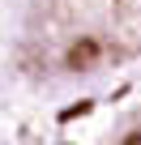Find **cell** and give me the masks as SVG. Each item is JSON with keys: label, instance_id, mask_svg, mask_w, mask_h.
I'll return each instance as SVG.
<instances>
[{"label": "cell", "instance_id": "cell-2", "mask_svg": "<svg viewBox=\"0 0 141 145\" xmlns=\"http://www.w3.org/2000/svg\"><path fill=\"white\" fill-rule=\"evenodd\" d=\"M120 145H141V111L124 124V132H120Z\"/></svg>", "mask_w": 141, "mask_h": 145}, {"label": "cell", "instance_id": "cell-1", "mask_svg": "<svg viewBox=\"0 0 141 145\" xmlns=\"http://www.w3.org/2000/svg\"><path fill=\"white\" fill-rule=\"evenodd\" d=\"M26 60L43 77H81L141 60V0H30Z\"/></svg>", "mask_w": 141, "mask_h": 145}]
</instances>
